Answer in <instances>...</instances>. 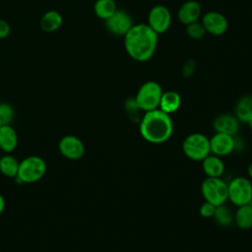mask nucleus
<instances>
[{
  "instance_id": "412c9836",
  "label": "nucleus",
  "mask_w": 252,
  "mask_h": 252,
  "mask_svg": "<svg viewBox=\"0 0 252 252\" xmlns=\"http://www.w3.org/2000/svg\"><path fill=\"white\" fill-rule=\"evenodd\" d=\"M20 161L12 155L7 154L0 158V172L7 176L14 178L18 174Z\"/></svg>"
},
{
  "instance_id": "7c9ffc66",
  "label": "nucleus",
  "mask_w": 252,
  "mask_h": 252,
  "mask_svg": "<svg viewBox=\"0 0 252 252\" xmlns=\"http://www.w3.org/2000/svg\"><path fill=\"white\" fill-rule=\"evenodd\" d=\"M247 172H248V175L252 178V161L249 163V165L247 167Z\"/></svg>"
},
{
  "instance_id": "6ab92c4d",
  "label": "nucleus",
  "mask_w": 252,
  "mask_h": 252,
  "mask_svg": "<svg viewBox=\"0 0 252 252\" xmlns=\"http://www.w3.org/2000/svg\"><path fill=\"white\" fill-rule=\"evenodd\" d=\"M234 115L242 123H247L252 118V95L246 94L237 100Z\"/></svg>"
},
{
  "instance_id": "dca6fc26",
  "label": "nucleus",
  "mask_w": 252,
  "mask_h": 252,
  "mask_svg": "<svg viewBox=\"0 0 252 252\" xmlns=\"http://www.w3.org/2000/svg\"><path fill=\"white\" fill-rule=\"evenodd\" d=\"M18 146V134L11 125H2L0 127V149L10 154Z\"/></svg>"
},
{
  "instance_id": "cd10ccee",
  "label": "nucleus",
  "mask_w": 252,
  "mask_h": 252,
  "mask_svg": "<svg viewBox=\"0 0 252 252\" xmlns=\"http://www.w3.org/2000/svg\"><path fill=\"white\" fill-rule=\"evenodd\" d=\"M195 67H196V64H195V61L193 59H189L187 60L184 65H183V68H182V74L184 77L188 78L190 77L194 71H195Z\"/></svg>"
},
{
  "instance_id": "6e6552de",
  "label": "nucleus",
  "mask_w": 252,
  "mask_h": 252,
  "mask_svg": "<svg viewBox=\"0 0 252 252\" xmlns=\"http://www.w3.org/2000/svg\"><path fill=\"white\" fill-rule=\"evenodd\" d=\"M171 24L169 9L161 4L154 6L148 15V26L158 34L165 32Z\"/></svg>"
},
{
  "instance_id": "bb28decb",
  "label": "nucleus",
  "mask_w": 252,
  "mask_h": 252,
  "mask_svg": "<svg viewBox=\"0 0 252 252\" xmlns=\"http://www.w3.org/2000/svg\"><path fill=\"white\" fill-rule=\"evenodd\" d=\"M216 207L217 206H215L214 204L205 201L200 207V210H199L200 215L203 218H213L216 211Z\"/></svg>"
},
{
  "instance_id": "c85d7f7f",
  "label": "nucleus",
  "mask_w": 252,
  "mask_h": 252,
  "mask_svg": "<svg viewBox=\"0 0 252 252\" xmlns=\"http://www.w3.org/2000/svg\"><path fill=\"white\" fill-rule=\"evenodd\" d=\"M11 33V27L10 24L4 20L0 19V39L7 38Z\"/></svg>"
},
{
  "instance_id": "5701e85b",
  "label": "nucleus",
  "mask_w": 252,
  "mask_h": 252,
  "mask_svg": "<svg viewBox=\"0 0 252 252\" xmlns=\"http://www.w3.org/2000/svg\"><path fill=\"white\" fill-rule=\"evenodd\" d=\"M215 220L221 226H229L233 223L234 214L224 204L217 206L214 214Z\"/></svg>"
},
{
  "instance_id": "0eeeda50",
  "label": "nucleus",
  "mask_w": 252,
  "mask_h": 252,
  "mask_svg": "<svg viewBox=\"0 0 252 252\" xmlns=\"http://www.w3.org/2000/svg\"><path fill=\"white\" fill-rule=\"evenodd\" d=\"M228 200L236 206L247 205L252 199V183L244 176L234 177L227 183Z\"/></svg>"
},
{
  "instance_id": "4468645a",
  "label": "nucleus",
  "mask_w": 252,
  "mask_h": 252,
  "mask_svg": "<svg viewBox=\"0 0 252 252\" xmlns=\"http://www.w3.org/2000/svg\"><path fill=\"white\" fill-rule=\"evenodd\" d=\"M202 15V7L199 2L195 0H188L184 2L177 13L178 20L184 26L197 22Z\"/></svg>"
},
{
  "instance_id": "f257e3e1",
  "label": "nucleus",
  "mask_w": 252,
  "mask_h": 252,
  "mask_svg": "<svg viewBox=\"0 0 252 252\" xmlns=\"http://www.w3.org/2000/svg\"><path fill=\"white\" fill-rule=\"evenodd\" d=\"M123 37L125 50L135 61L146 62L156 52L158 34L147 24L133 25Z\"/></svg>"
},
{
  "instance_id": "393cba45",
  "label": "nucleus",
  "mask_w": 252,
  "mask_h": 252,
  "mask_svg": "<svg viewBox=\"0 0 252 252\" xmlns=\"http://www.w3.org/2000/svg\"><path fill=\"white\" fill-rule=\"evenodd\" d=\"M186 33L192 39H201L206 34V30L199 21L186 26Z\"/></svg>"
},
{
  "instance_id": "aec40b11",
  "label": "nucleus",
  "mask_w": 252,
  "mask_h": 252,
  "mask_svg": "<svg viewBox=\"0 0 252 252\" xmlns=\"http://www.w3.org/2000/svg\"><path fill=\"white\" fill-rule=\"evenodd\" d=\"M233 222L240 229L246 230L252 227V209L249 205L237 207L234 213Z\"/></svg>"
},
{
  "instance_id": "4be33fe9",
  "label": "nucleus",
  "mask_w": 252,
  "mask_h": 252,
  "mask_svg": "<svg viewBox=\"0 0 252 252\" xmlns=\"http://www.w3.org/2000/svg\"><path fill=\"white\" fill-rule=\"evenodd\" d=\"M117 10L114 0H96L94 4V12L95 16L101 20L108 19Z\"/></svg>"
},
{
  "instance_id": "f3484780",
  "label": "nucleus",
  "mask_w": 252,
  "mask_h": 252,
  "mask_svg": "<svg viewBox=\"0 0 252 252\" xmlns=\"http://www.w3.org/2000/svg\"><path fill=\"white\" fill-rule=\"evenodd\" d=\"M202 167L207 177H220L224 172V163L220 157L209 155L202 160Z\"/></svg>"
},
{
  "instance_id": "f8f14e48",
  "label": "nucleus",
  "mask_w": 252,
  "mask_h": 252,
  "mask_svg": "<svg viewBox=\"0 0 252 252\" xmlns=\"http://www.w3.org/2000/svg\"><path fill=\"white\" fill-rule=\"evenodd\" d=\"M210 150L213 155L224 157L235 150V139L231 135L217 133L210 138Z\"/></svg>"
},
{
  "instance_id": "9d476101",
  "label": "nucleus",
  "mask_w": 252,
  "mask_h": 252,
  "mask_svg": "<svg viewBox=\"0 0 252 252\" xmlns=\"http://www.w3.org/2000/svg\"><path fill=\"white\" fill-rule=\"evenodd\" d=\"M60 154L68 159H80L85 154V145L83 141L74 135L62 137L58 144Z\"/></svg>"
},
{
  "instance_id": "c756f323",
  "label": "nucleus",
  "mask_w": 252,
  "mask_h": 252,
  "mask_svg": "<svg viewBox=\"0 0 252 252\" xmlns=\"http://www.w3.org/2000/svg\"><path fill=\"white\" fill-rule=\"evenodd\" d=\"M4 209H5V199L2 196V194H0V216L4 212Z\"/></svg>"
},
{
  "instance_id": "a211bd4d",
  "label": "nucleus",
  "mask_w": 252,
  "mask_h": 252,
  "mask_svg": "<svg viewBox=\"0 0 252 252\" xmlns=\"http://www.w3.org/2000/svg\"><path fill=\"white\" fill-rule=\"evenodd\" d=\"M180 94L175 91H167L162 93L158 108L167 114H171L180 107Z\"/></svg>"
},
{
  "instance_id": "a878e982",
  "label": "nucleus",
  "mask_w": 252,
  "mask_h": 252,
  "mask_svg": "<svg viewBox=\"0 0 252 252\" xmlns=\"http://www.w3.org/2000/svg\"><path fill=\"white\" fill-rule=\"evenodd\" d=\"M15 116L13 106L8 102H0V119L3 125H11Z\"/></svg>"
},
{
  "instance_id": "9b49d317",
  "label": "nucleus",
  "mask_w": 252,
  "mask_h": 252,
  "mask_svg": "<svg viewBox=\"0 0 252 252\" xmlns=\"http://www.w3.org/2000/svg\"><path fill=\"white\" fill-rule=\"evenodd\" d=\"M201 23L204 26L206 32L216 36L223 34L228 28V22L225 16L216 11L206 13L202 17Z\"/></svg>"
},
{
  "instance_id": "2f4dec72",
  "label": "nucleus",
  "mask_w": 252,
  "mask_h": 252,
  "mask_svg": "<svg viewBox=\"0 0 252 252\" xmlns=\"http://www.w3.org/2000/svg\"><path fill=\"white\" fill-rule=\"evenodd\" d=\"M247 124H248V126L250 127V129L252 130V118H251V119H250V120L247 122Z\"/></svg>"
},
{
  "instance_id": "b1692460",
  "label": "nucleus",
  "mask_w": 252,
  "mask_h": 252,
  "mask_svg": "<svg viewBox=\"0 0 252 252\" xmlns=\"http://www.w3.org/2000/svg\"><path fill=\"white\" fill-rule=\"evenodd\" d=\"M124 108L127 112L130 120H132L134 122H139L141 120L143 115L141 116L140 112L142 111V109L137 104V102L135 100V97L128 98L124 103Z\"/></svg>"
},
{
  "instance_id": "ddd939ff",
  "label": "nucleus",
  "mask_w": 252,
  "mask_h": 252,
  "mask_svg": "<svg viewBox=\"0 0 252 252\" xmlns=\"http://www.w3.org/2000/svg\"><path fill=\"white\" fill-rule=\"evenodd\" d=\"M239 120L235 115L223 113L217 116L213 121V128L217 133H223L234 136L239 130Z\"/></svg>"
},
{
  "instance_id": "f03ea898",
  "label": "nucleus",
  "mask_w": 252,
  "mask_h": 252,
  "mask_svg": "<svg viewBox=\"0 0 252 252\" xmlns=\"http://www.w3.org/2000/svg\"><path fill=\"white\" fill-rule=\"evenodd\" d=\"M141 136L153 144L167 141L173 133V122L169 114L159 108L147 111L139 121Z\"/></svg>"
},
{
  "instance_id": "2eb2a0df",
  "label": "nucleus",
  "mask_w": 252,
  "mask_h": 252,
  "mask_svg": "<svg viewBox=\"0 0 252 252\" xmlns=\"http://www.w3.org/2000/svg\"><path fill=\"white\" fill-rule=\"evenodd\" d=\"M63 25V17L56 10L46 11L39 20V28L42 32L51 33L58 31Z\"/></svg>"
},
{
  "instance_id": "423d86ee",
  "label": "nucleus",
  "mask_w": 252,
  "mask_h": 252,
  "mask_svg": "<svg viewBox=\"0 0 252 252\" xmlns=\"http://www.w3.org/2000/svg\"><path fill=\"white\" fill-rule=\"evenodd\" d=\"M201 192L205 201L215 206L222 205L228 200L227 183L220 177H207L201 184Z\"/></svg>"
},
{
  "instance_id": "7ed1b4c3",
  "label": "nucleus",
  "mask_w": 252,
  "mask_h": 252,
  "mask_svg": "<svg viewBox=\"0 0 252 252\" xmlns=\"http://www.w3.org/2000/svg\"><path fill=\"white\" fill-rule=\"evenodd\" d=\"M46 172V162L38 156H30L20 161L18 174L15 177L21 183H34Z\"/></svg>"
},
{
  "instance_id": "1a4fd4ad",
  "label": "nucleus",
  "mask_w": 252,
  "mask_h": 252,
  "mask_svg": "<svg viewBox=\"0 0 252 252\" xmlns=\"http://www.w3.org/2000/svg\"><path fill=\"white\" fill-rule=\"evenodd\" d=\"M132 27L131 16L122 10H116L113 15L105 20L106 30L116 36H124Z\"/></svg>"
},
{
  "instance_id": "20e7f679",
  "label": "nucleus",
  "mask_w": 252,
  "mask_h": 252,
  "mask_svg": "<svg viewBox=\"0 0 252 252\" xmlns=\"http://www.w3.org/2000/svg\"><path fill=\"white\" fill-rule=\"evenodd\" d=\"M163 91L161 86L155 81L144 83L137 92L135 100L142 111H151L158 109Z\"/></svg>"
},
{
  "instance_id": "473e14b6",
  "label": "nucleus",
  "mask_w": 252,
  "mask_h": 252,
  "mask_svg": "<svg viewBox=\"0 0 252 252\" xmlns=\"http://www.w3.org/2000/svg\"><path fill=\"white\" fill-rule=\"evenodd\" d=\"M247 205H249V206H250V208H251V209H252V199H251V200H250V202H249V203H248V204H247Z\"/></svg>"
},
{
  "instance_id": "39448f33",
  "label": "nucleus",
  "mask_w": 252,
  "mask_h": 252,
  "mask_svg": "<svg viewBox=\"0 0 252 252\" xmlns=\"http://www.w3.org/2000/svg\"><path fill=\"white\" fill-rule=\"evenodd\" d=\"M182 151L188 158L202 161L211 154L210 139L202 133H192L184 139Z\"/></svg>"
},
{
  "instance_id": "72a5a7b5",
  "label": "nucleus",
  "mask_w": 252,
  "mask_h": 252,
  "mask_svg": "<svg viewBox=\"0 0 252 252\" xmlns=\"http://www.w3.org/2000/svg\"><path fill=\"white\" fill-rule=\"evenodd\" d=\"M3 125V123H2V121H1V119H0V127Z\"/></svg>"
}]
</instances>
